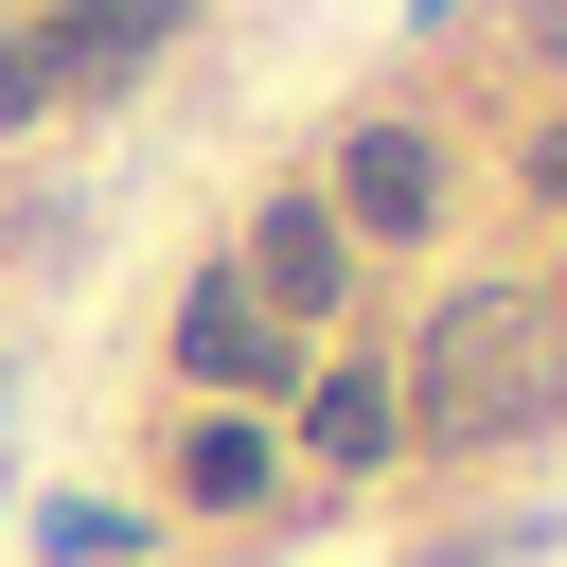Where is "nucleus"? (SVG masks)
<instances>
[{"label":"nucleus","instance_id":"nucleus-12","mask_svg":"<svg viewBox=\"0 0 567 567\" xmlns=\"http://www.w3.org/2000/svg\"><path fill=\"white\" fill-rule=\"evenodd\" d=\"M0 408H18V390H0Z\"/></svg>","mask_w":567,"mask_h":567},{"label":"nucleus","instance_id":"nucleus-6","mask_svg":"<svg viewBox=\"0 0 567 567\" xmlns=\"http://www.w3.org/2000/svg\"><path fill=\"white\" fill-rule=\"evenodd\" d=\"M177 496H195V514H266V496H284V443H266L248 408H213V425L177 443Z\"/></svg>","mask_w":567,"mask_h":567},{"label":"nucleus","instance_id":"nucleus-5","mask_svg":"<svg viewBox=\"0 0 567 567\" xmlns=\"http://www.w3.org/2000/svg\"><path fill=\"white\" fill-rule=\"evenodd\" d=\"M390 443H408V425H390V372H372V354L301 372V461H319V478H372Z\"/></svg>","mask_w":567,"mask_h":567},{"label":"nucleus","instance_id":"nucleus-3","mask_svg":"<svg viewBox=\"0 0 567 567\" xmlns=\"http://www.w3.org/2000/svg\"><path fill=\"white\" fill-rule=\"evenodd\" d=\"M177 372L248 408V390H284V372H301V337L248 301V266H195V301H177Z\"/></svg>","mask_w":567,"mask_h":567},{"label":"nucleus","instance_id":"nucleus-4","mask_svg":"<svg viewBox=\"0 0 567 567\" xmlns=\"http://www.w3.org/2000/svg\"><path fill=\"white\" fill-rule=\"evenodd\" d=\"M319 195H337V230H425V213H443V142H425L408 106H372V124L337 142Z\"/></svg>","mask_w":567,"mask_h":567},{"label":"nucleus","instance_id":"nucleus-10","mask_svg":"<svg viewBox=\"0 0 567 567\" xmlns=\"http://www.w3.org/2000/svg\"><path fill=\"white\" fill-rule=\"evenodd\" d=\"M549 319H567V284H549Z\"/></svg>","mask_w":567,"mask_h":567},{"label":"nucleus","instance_id":"nucleus-8","mask_svg":"<svg viewBox=\"0 0 567 567\" xmlns=\"http://www.w3.org/2000/svg\"><path fill=\"white\" fill-rule=\"evenodd\" d=\"M53 106V35H0V124H35Z\"/></svg>","mask_w":567,"mask_h":567},{"label":"nucleus","instance_id":"nucleus-11","mask_svg":"<svg viewBox=\"0 0 567 567\" xmlns=\"http://www.w3.org/2000/svg\"><path fill=\"white\" fill-rule=\"evenodd\" d=\"M425 18H443V0H425Z\"/></svg>","mask_w":567,"mask_h":567},{"label":"nucleus","instance_id":"nucleus-7","mask_svg":"<svg viewBox=\"0 0 567 567\" xmlns=\"http://www.w3.org/2000/svg\"><path fill=\"white\" fill-rule=\"evenodd\" d=\"M159 35H177V0H71V35H53V89H124Z\"/></svg>","mask_w":567,"mask_h":567},{"label":"nucleus","instance_id":"nucleus-2","mask_svg":"<svg viewBox=\"0 0 567 567\" xmlns=\"http://www.w3.org/2000/svg\"><path fill=\"white\" fill-rule=\"evenodd\" d=\"M230 266H248V301L301 337V319H337V284H354V230H337V195H319V177H284V195L248 213V248H230Z\"/></svg>","mask_w":567,"mask_h":567},{"label":"nucleus","instance_id":"nucleus-9","mask_svg":"<svg viewBox=\"0 0 567 567\" xmlns=\"http://www.w3.org/2000/svg\"><path fill=\"white\" fill-rule=\"evenodd\" d=\"M532 195H549V213H567V124H549V142H532Z\"/></svg>","mask_w":567,"mask_h":567},{"label":"nucleus","instance_id":"nucleus-1","mask_svg":"<svg viewBox=\"0 0 567 567\" xmlns=\"http://www.w3.org/2000/svg\"><path fill=\"white\" fill-rule=\"evenodd\" d=\"M549 408H567V319L532 284H461L425 319V354L390 372V425H425V443H532Z\"/></svg>","mask_w":567,"mask_h":567}]
</instances>
